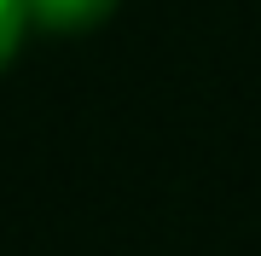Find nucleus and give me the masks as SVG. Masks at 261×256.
Listing matches in <instances>:
<instances>
[{"label":"nucleus","mask_w":261,"mask_h":256,"mask_svg":"<svg viewBox=\"0 0 261 256\" xmlns=\"http://www.w3.org/2000/svg\"><path fill=\"white\" fill-rule=\"evenodd\" d=\"M29 24L58 29V35H75V29H93L116 12V0H23Z\"/></svg>","instance_id":"obj_1"},{"label":"nucleus","mask_w":261,"mask_h":256,"mask_svg":"<svg viewBox=\"0 0 261 256\" xmlns=\"http://www.w3.org/2000/svg\"><path fill=\"white\" fill-rule=\"evenodd\" d=\"M23 24H29L23 0H0V70H6V64H12V53H18V41H23Z\"/></svg>","instance_id":"obj_2"}]
</instances>
